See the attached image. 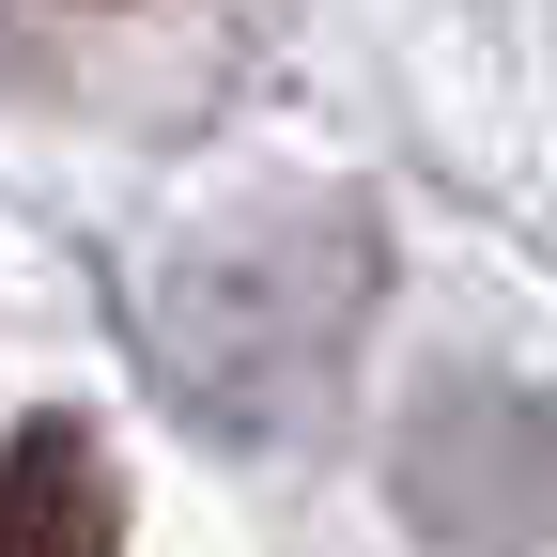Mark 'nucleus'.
Wrapping results in <instances>:
<instances>
[{"mask_svg":"<svg viewBox=\"0 0 557 557\" xmlns=\"http://www.w3.org/2000/svg\"><path fill=\"white\" fill-rule=\"evenodd\" d=\"M0 557H124V480L94 418H16L0 449Z\"/></svg>","mask_w":557,"mask_h":557,"instance_id":"1","label":"nucleus"}]
</instances>
